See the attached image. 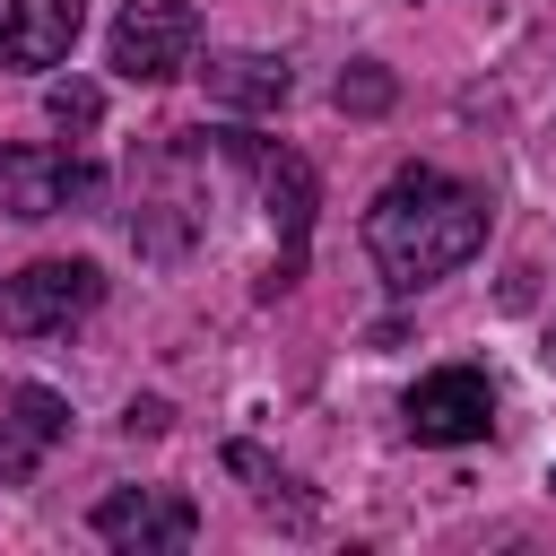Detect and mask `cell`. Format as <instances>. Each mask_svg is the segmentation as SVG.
Returning <instances> with one entry per match:
<instances>
[{
  "label": "cell",
  "instance_id": "6da1fadb",
  "mask_svg": "<svg viewBox=\"0 0 556 556\" xmlns=\"http://www.w3.org/2000/svg\"><path fill=\"white\" fill-rule=\"evenodd\" d=\"M478 243H486V191H469V182H452L434 165H400L365 208V252L400 295L452 278Z\"/></svg>",
  "mask_w": 556,
  "mask_h": 556
},
{
  "label": "cell",
  "instance_id": "7a4b0ae2",
  "mask_svg": "<svg viewBox=\"0 0 556 556\" xmlns=\"http://www.w3.org/2000/svg\"><path fill=\"white\" fill-rule=\"evenodd\" d=\"M243 165H252V182H261V200H269V226H278V261H269V278H261V295H287L295 278H304V235H313V200H321V182H313V165L295 156V148H269V139H226Z\"/></svg>",
  "mask_w": 556,
  "mask_h": 556
},
{
  "label": "cell",
  "instance_id": "3957f363",
  "mask_svg": "<svg viewBox=\"0 0 556 556\" xmlns=\"http://www.w3.org/2000/svg\"><path fill=\"white\" fill-rule=\"evenodd\" d=\"M104 269L96 261H26L17 278H0V330L9 339H52L78 313H96Z\"/></svg>",
  "mask_w": 556,
  "mask_h": 556
},
{
  "label": "cell",
  "instance_id": "277c9868",
  "mask_svg": "<svg viewBox=\"0 0 556 556\" xmlns=\"http://www.w3.org/2000/svg\"><path fill=\"white\" fill-rule=\"evenodd\" d=\"M104 200V174L70 148H0V217H61V208H96Z\"/></svg>",
  "mask_w": 556,
  "mask_h": 556
},
{
  "label": "cell",
  "instance_id": "5b68a950",
  "mask_svg": "<svg viewBox=\"0 0 556 556\" xmlns=\"http://www.w3.org/2000/svg\"><path fill=\"white\" fill-rule=\"evenodd\" d=\"M200 52V9L191 0H122L113 17V70L122 78H182Z\"/></svg>",
  "mask_w": 556,
  "mask_h": 556
},
{
  "label": "cell",
  "instance_id": "8992f818",
  "mask_svg": "<svg viewBox=\"0 0 556 556\" xmlns=\"http://www.w3.org/2000/svg\"><path fill=\"white\" fill-rule=\"evenodd\" d=\"M96 539L122 547V556H182L200 539V504L174 495V486H113L96 504Z\"/></svg>",
  "mask_w": 556,
  "mask_h": 556
},
{
  "label": "cell",
  "instance_id": "52a82bcc",
  "mask_svg": "<svg viewBox=\"0 0 556 556\" xmlns=\"http://www.w3.org/2000/svg\"><path fill=\"white\" fill-rule=\"evenodd\" d=\"M408 434L417 443H486L495 434V382L478 365H434L417 391H408Z\"/></svg>",
  "mask_w": 556,
  "mask_h": 556
},
{
  "label": "cell",
  "instance_id": "ba28073f",
  "mask_svg": "<svg viewBox=\"0 0 556 556\" xmlns=\"http://www.w3.org/2000/svg\"><path fill=\"white\" fill-rule=\"evenodd\" d=\"M70 434V400L43 391V382H17L9 391V417H0V486H26L35 460Z\"/></svg>",
  "mask_w": 556,
  "mask_h": 556
},
{
  "label": "cell",
  "instance_id": "9c48e42d",
  "mask_svg": "<svg viewBox=\"0 0 556 556\" xmlns=\"http://www.w3.org/2000/svg\"><path fill=\"white\" fill-rule=\"evenodd\" d=\"M78 26H87V0H9V17H0V61H17V70H61L70 43H78Z\"/></svg>",
  "mask_w": 556,
  "mask_h": 556
},
{
  "label": "cell",
  "instance_id": "30bf717a",
  "mask_svg": "<svg viewBox=\"0 0 556 556\" xmlns=\"http://www.w3.org/2000/svg\"><path fill=\"white\" fill-rule=\"evenodd\" d=\"M200 78H208V104H226V113H278L287 87H295L278 52H226V61H208Z\"/></svg>",
  "mask_w": 556,
  "mask_h": 556
},
{
  "label": "cell",
  "instance_id": "8fae6325",
  "mask_svg": "<svg viewBox=\"0 0 556 556\" xmlns=\"http://www.w3.org/2000/svg\"><path fill=\"white\" fill-rule=\"evenodd\" d=\"M43 113H52V130L87 139V130L104 122V87H96V78H52V87H43Z\"/></svg>",
  "mask_w": 556,
  "mask_h": 556
},
{
  "label": "cell",
  "instance_id": "7c38bea8",
  "mask_svg": "<svg viewBox=\"0 0 556 556\" xmlns=\"http://www.w3.org/2000/svg\"><path fill=\"white\" fill-rule=\"evenodd\" d=\"M330 96H339V113H356V122H365V113H391L400 78H391L382 61H356V70H339V87H330Z\"/></svg>",
  "mask_w": 556,
  "mask_h": 556
},
{
  "label": "cell",
  "instance_id": "4fadbf2b",
  "mask_svg": "<svg viewBox=\"0 0 556 556\" xmlns=\"http://www.w3.org/2000/svg\"><path fill=\"white\" fill-rule=\"evenodd\" d=\"M122 426H130V434H165L174 417H165V400H130V417H122Z\"/></svg>",
  "mask_w": 556,
  "mask_h": 556
},
{
  "label": "cell",
  "instance_id": "5bb4252c",
  "mask_svg": "<svg viewBox=\"0 0 556 556\" xmlns=\"http://www.w3.org/2000/svg\"><path fill=\"white\" fill-rule=\"evenodd\" d=\"M547 486H556V478H547Z\"/></svg>",
  "mask_w": 556,
  "mask_h": 556
}]
</instances>
